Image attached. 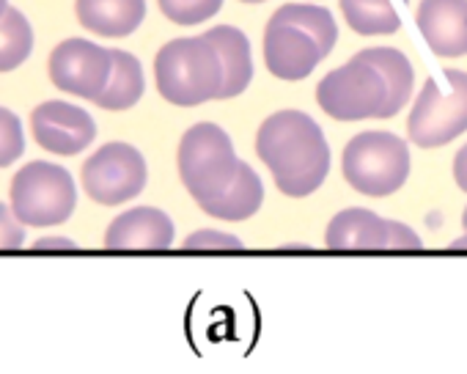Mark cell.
Masks as SVG:
<instances>
[{"mask_svg":"<svg viewBox=\"0 0 467 374\" xmlns=\"http://www.w3.org/2000/svg\"><path fill=\"white\" fill-rule=\"evenodd\" d=\"M146 179V160L130 143H108L83 165V191L102 207H119L140 196Z\"/></svg>","mask_w":467,"mask_h":374,"instance_id":"ba28073f","label":"cell"},{"mask_svg":"<svg viewBox=\"0 0 467 374\" xmlns=\"http://www.w3.org/2000/svg\"><path fill=\"white\" fill-rule=\"evenodd\" d=\"M451 251H467V234L451 243Z\"/></svg>","mask_w":467,"mask_h":374,"instance_id":"f1b7e54d","label":"cell"},{"mask_svg":"<svg viewBox=\"0 0 467 374\" xmlns=\"http://www.w3.org/2000/svg\"><path fill=\"white\" fill-rule=\"evenodd\" d=\"M360 58L371 61L385 83H388V102L382 108V116L379 119H390L396 116L412 97V83H415V72H412V64L404 53L393 50V47H368L363 53H358Z\"/></svg>","mask_w":467,"mask_h":374,"instance_id":"ac0fdd59","label":"cell"},{"mask_svg":"<svg viewBox=\"0 0 467 374\" xmlns=\"http://www.w3.org/2000/svg\"><path fill=\"white\" fill-rule=\"evenodd\" d=\"M223 9V0H160V12L176 26H198Z\"/></svg>","mask_w":467,"mask_h":374,"instance_id":"603a6c76","label":"cell"},{"mask_svg":"<svg viewBox=\"0 0 467 374\" xmlns=\"http://www.w3.org/2000/svg\"><path fill=\"white\" fill-rule=\"evenodd\" d=\"M453 179H456V184L462 187V191L467 193V143L453 157Z\"/></svg>","mask_w":467,"mask_h":374,"instance_id":"4316f807","label":"cell"},{"mask_svg":"<svg viewBox=\"0 0 467 374\" xmlns=\"http://www.w3.org/2000/svg\"><path fill=\"white\" fill-rule=\"evenodd\" d=\"M31 248L34 251H75L78 245L72 240H64V237H45V240H36Z\"/></svg>","mask_w":467,"mask_h":374,"instance_id":"83f0119b","label":"cell"},{"mask_svg":"<svg viewBox=\"0 0 467 374\" xmlns=\"http://www.w3.org/2000/svg\"><path fill=\"white\" fill-rule=\"evenodd\" d=\"M259 160L289 199L317 193L330 173V146L322 127L303 110L273 113L256 135Z\"/></svg>","mask_w":467,"mask_h":374,"instance_id":"6da1fadb","label":"cell"},{"mask_svg":"<svg viewBox=\"0 0 467 374\" xmlns=\"http://www.w3.org/2000/svg\"><path fill=\"white\" fill-rule=\"evenodd\" d=\"M415 26L434 56H467V0H420Z\"/></svg>","mask_w":467,"mask_h":374,"instance_id":"4fadbf2b","label":"cell"},{"mask_svg":"<svg viewBox=\"0 0 467 374\" xmlns=\"http://www.w3.org/2000/svg\"><path fill=\"white\" fill-rule=\"evenodd\" d=\"M176 162L187 193L195 204H206L228 191L243 160L234 151V143L223 127L201 121L182 135Z\"/></svg>","mask_w":467,"mask_h":374,"instance_id":"3957f363","label":"cell"},{"mask_svg":"<svg viewBox=\"0 0 467 374\" xmlns=\"http://www.w3.org/2000/svg\"><path fill=\"white\" fill-rule=\"evenodd\" d=\"M26 151V135L20 119L9 110L0 108V168H9L20 154Z\"/></svg>","mask_w":467,"mask_h":374,"instance_id":"cb8c5ba5","label":"cell"},{"mask_svg":"<svg viewBox=\"0 0 467 374\" xmlns=\"http://www.w3.org/2000/svg\"><path fill=\"white\" fill-rule=\"evenodd\" d=\"M327 58L322 45L303 28L289 23H267L265 31V64L278 80H306L319 64Z\"/></svg>","mask_w":467,"mask_h":374,"instance_id":"7c38bea8","label":"cell"},{"mask_svg":"<svg viewBox=\"0 0 467 374\" xmlns=\"http://www.w3.org/2000/svg\"><path fill=\"white\" fill-rule=\"evenodd\" d=\"M262 204H265V184H262L259 173L248 162H240L237 179L231 182L228 191L206 204H198V207H201V213H206L212 218L237 223V221L254 218L262 210Z\"/></svg>","mask_w":467,"mask_h":374,"instance_id":"e0dca14e","label":"cell"},{"mask_svg":"<svg viewBox=\"0 0 467 374\" xmlns=\"http://www.w3.org/2000/svg\"><path fill=\"white\" fill-rule=\"evenodd\" d=\"M341 168L358 193L385 199L410 176V149L393 132H360L344 146Z\"/></svg>","mask_w":467,"mask_h":374,"instance_id":"277c9868","label":"cell"},{"mask_svg":"<svg viewBox=\"0 0 467 374\" xmlns=\"http://www.w3.org/2000/svg\"><path fill=\"white\" fill-rule=\"evenodd\" d=\"M75 15L88 34L121 39L140 28L146 0H75Z\"/></svg>","mask_w":467,"mask_h":374,"instance_id":"2e32d148","label":"cell"},{"mask_svg":"<svg viewBox=\"0 0 467 374\" xmlns=\"http://www.w3.org/2000/svg\"><path fill=\"white\" fill-rule=\"evenodd\" d=\"M462 226L467 229V207H464V213H462Z\"/></svg>","mask_w":467,"mask_h":374,"instance_id":"4dcf8cb0","label":"cell"},{"mask_svg":"<svg viewBox=\"0 0 467 374\" xmlns=\"http://www.w3.org/2000/svg\"><path fill=\"white\" fill-rule=\"evenodd\" d=\"M270 20L275 23H289V26H297L303 31H308L319 45H322V53L330 56L336 42H338V26L333 20V15L322 6H311V4H286L281 6Z\"/></svg>","mask_w":467,"mask_h":374,"instance_id":"7402d4cb","label":"cell"},{"mask_svg":"<svg viewBox=\"0 0 467 374\" xmlns=\"http://www.w3.org/2000/svg\"><path fill=\"white\" fill-rule=\"evenodd\" d=\"M6 9H9V0H0V17H4Z\"/></svg>","mask_w":467,"mask_h":374,"instance_id":"f546056e","label":"cell"},{"mask_svg":"<svg viewBox=\"0 0 467 374\" xmlns=\"http://www.w3.org/2000/svg\"><path fill=\"white\" fill-rule=\"evenodd\" d=\"M203 36L217 50L220 67H223V86H220L217 99L240 97L254 80V58H251L248 36L234 26H217V28L206 31Z\"/></svg>","mask_w":467,"mask_h":374,"instance_id":"9a60e30c","label":"cell"},{"mask_svg":"<svg viewBox=\"0 0 467 374\" xmlns=\"http://www.w3.org/2000/svg\"><path fill=\"white\" fill-rule=\"evenodd\" d=\"M31 132L42 149H47L53 154L72 157L94 143L97 124H94L91 113H86L83 108H78L72 102L50 99V102H42L34 108Z\"/></svg>","mask_w":467,"mask_h":374,"instance_id":"8fae6325","label":"cell"},{"mask_svg":"<svg viewBox=\"0 0 467 374\" xmlns=\"http://www.w3.org/2000/svg\"><path fill=\"white\" fill-rule=\"evenodd\" d=\"M243 4H265V0H243Z\"/></svg>","mask_w":467,"mask_h":374,"instance_id":"1f68e13d","label":"cell"},{"mask_svg":"<svg viewBox=\"0 0 467 374\" xmlns=\"http://www.w3.org/2000/svg\"><path fill=\"white\" fill-rule=\"evenodd\" d=\"M12 210L26 226L50 229L67 223L78 207L75 179L67 168L34 160L12 179Z\"/></svg>","mask_w":467,"mask_h":374,"instance_id":"5b68a950","label":"cell"},{"mask_svg":"<svg viewBox=\"0 0 467 374\" xmlns=\"http://www.w3.org/2000/svg\"><path fill=\"white\" fill-rule=\"evenodd\" d=\"M341 12L358 36H388L401 28L393 0H341Z\"/></svg>","mask_w":467,"mask_h":374,"instance_id":"ffe728a7","label":"cell"},{"mask_svg":"<svg viewBox=\"0 0 467 374\" xmlns=\"http://www.w3.org/2000/svg\"><path fill=\"white\" fill-rule=\"evenodd\" d=\"M243 240H237L234 234H223V232H195L184 240V251H243Z\"/></svg>","mask_w":467,"mask_h":374,"instance_id":"d4e9b609","label":"cell"},{"mask_svg":"<svg viewBox=\"0 0 467 374\" xmlns=\"http://www.w3.org/2000/svg\"><path fill=\"white\" fill-rule=\"evenodd\" d=\"M110 56H113V72H110V80H108L105 91L99 94L97 105L105 110H130L132 105L140 102L143 88H146L143 67L127 50H110Z\"/></svg>","mask_w":467,"mask_h":374,"instance_id":"d6986e66","label":"cell"},{"mask_svg":"<svg viewBox=\"0 0 467 374\" xmlns=\"http://www.w3.org/2000/svg\"><path fill=\"white\" fill-rule=\"evenodd\" d=\"M317 102L336 121L379 119L388 102V83L371 61L355 56L319 80Z\"/></svg>","mask_w":467,"mask_h":374,"instance_id":"52a82bcc","label":"cell"},{"mask_svg":"<svg viewBox=\"0 0 467 374\" xmlns=\"http://www.w3.org/2000/svg\"><path fill=\"white\" fill-rule=\"evenodd\" d=\"M34 50V28L20 9H6L0 17V75L15 72Z\"/></svg>","mask_w":467,"mask_h":374,"instance_id":"44dd1931","label":"cell"},{"mask_svg":"<svg viewBox=\"0 0 467 374\" xmlns=\"http://www.w3.org/2000/svg\"><path fill=\"white\" fill-rule=\"evenodd\" d=\"M154 80L165 102L195 108L220 97L223 67L206 36H187L160 47L154 58Z\"/></svg>","mask_w":467,"mask_h":374,"instance_id":"7a4b0ae2","label":"cell"},{"mask_svg":"<svg viewBox=\"0 0 467 374\" xmlns=\"http://www.w3.org/2000/svg\"><path fill=\"white\" fill-rule=\"evenodd\" d=\"M325 245L333 251H420L423 240L399 221H385L371 210L355 207L327 223Z\"/></svg>","mask_w":467,"mask_h":374,"instance_id":"9c48e42d","label":"cell"},{"mask_svg":"<svg viewBox=\"0 0 467 374\" xmlns=\"http://www.w3.org/2000/svg\"><path fill=\"white\" fill-rule=\"evenodd\" d=\"M26 245V223L9 204L0 202V251H17Z\"/></svg>","mask_w":467,"mask_h":374,"instance_id":"484cf974","label":"cell"},{"mask_svg":"<svg viewBox=\"0 0 467 374\" xmlns=\"http://www.w3.org/2000/svg\"><path fill=\"white\" fill-rule=\"evenodd\" d=\"M467 130V72L445 69L440 80H426L412 102L407 132L420 149H437Z\"/></svg>","mask_w":467,"mask_h":374,"instance_id":"8992f818","label":"cell"},{"mask_svg":"<svg viewBox=\"0 0 467 374\" xmlns=\"http://www.w3.org/2000/svg\"><path fill=\"white\" fill-rule=\"evenodd\" d=\"M50 80L56 88L97 102L105 91L110 72H113V56L110 50L88 42V39H64L50 53Z\"/></svg>","mask_w":467,"mask_h":374,"instance_id":"30bf717a","label":"cell"},{"mask_svg":"<svg viewBox=\"0 0 467 374\" xmlns=\"http://www.w3.org/2000/svg\"><path fill=\"white\" fill-rule=\"evenodd\" d=\"M173 245V221L154 207H135L119 215L105 232L110 251H165Z\"/></svg>","mask_w":467,"mask_h":374,"instance_id":"5bb4252c","label":"cell"}]
</instances>
